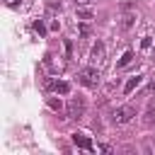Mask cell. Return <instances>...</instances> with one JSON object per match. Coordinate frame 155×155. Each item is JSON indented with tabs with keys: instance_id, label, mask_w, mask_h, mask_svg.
I'll use <instances>...</instances> for the list:
<instances>
[{
	"instance_id": "obj_1",
	"label": "cell",
	"mask_w": 155,
	"mask_h": 155,
	"mask_svg": "<svg viewBox=\"0 0 155 155\" xmlns=\"http://www.w3.org/2000/svg\"><path fill=\"white\" fill-rule=\"evenodd\" d=\"M78 78H80V82H82L85 87H92V90H94V87L99 85V70H97V65H94V68H82Z\"/></svg>"
},
{
	"instance_id": "obj_2",
	"label": "cell",
	"mask_w": 155,
	"mask_h": 155,
	"mask_svg": "<svg viewBox=\"0 0 155 155\" xmlns=\"http://www.w3.org/2000/svg\"><path fill=\"white\" fill-rule=\"evenodd\" d=\"M85 109H87V104H85L82 97H73V99L68 102V116L75 119V121H80V119L85 116Z\"/></svg>"
},
{
	"instance_id": "obj_3",
	"label": "cell",
	"mask_w": 155,
	"mask_h": 155,
	"mask_svg": "<svg viewBox=\"0 0 155 155\" xmlns=\"http://www.w3.org/2000/svg\"><path fill=\"white\" fill-rule=\"evenodd\" d=\"M133 116H136V109H133L131 104H126V107H119V109H114V114H111V121H114V124H128Z\"/></svg>"
},
{
	"instance_id": "obj_4",
	"label": "cell",
	"mask_w": 155,
	"mask_h": 155,
	"mask_svg": "<svg viewBox=\"0 0 155 155\" xmlns=\"http://www.w3.org/2000/svg\"><path fill=\"white\" fill-rule=\"evenodd\" d=\"M90 56H92V63H94V65H102L104 58H107V48H104V44L97 41V44L92 46V53H90Z\"/></svg>"
},
{
	"instance_id": "obj_5",
	"label": "cell",
	"mask_w": 155,
	"mask_h": 155,
	"mask_svg": "<svg viewBox=\"0 0 155 155\" xmlns=\"http://www.w3.org/2000/svg\"><path fill=\"white\" fill-rule=\"evenodd\" d=\"M46 87L51 92H58V94H68L70 92V82H65V80H48Z\"/></svg>"
},
{
	"instance_id": "obj_6",
	"label": "cell",
	"mask_w": 155,
	"mask_h": 155,
	"mask_svg": "<svg viewBox=\"0 0 155 155\" xmlns=\"http://www.w3.org/2000/svg\"><path fill=\"white\" fill-rule=\"evenodd\" d=\"M133 22H136V10H133L131 5H124V17H121V27H124V29H131V27H133Z\"/></svg>"
},
{
	"instance_id": "obj_7",
	"label": "cell",
	"mask_w": 155,
	"mask_h": 155,
	"mask_svg": "<svg viewBox=\"0 0 155 155\" xmlns=\"http://www.w3.org/2000/svg\"><path fill=\"white\" fill-rule=\"evenodd\" d=\"M73 143H75L78 148H82V150H94V143H92L85 133H80V131H78V133H73Z\"/></svg>"
},
{
	"instance_id": "obj_8",
	"label": "cell",
	"mask_w": 155,
	"mask_h": 155,
	"mask_svg": "<svg viewBox=\"0 0 155 155\" xmlns=\"http://www.w3.org/2000/svg\"><path fill=\"white\" fill-rule=\"evenodd\" d=\"M140 80H143V75H133V78H128V82L124 85V94H131V92L140 85Z\"/></svg>"
},
{
	"instance_id": "obj_9",
	"label": "cell",
	"mask_w": 155,
	"mask_h": 155,
	"mask_svg": "<svg viewBox=\"0 0 155 155\" xmlns=\"http://www.w3.org/2000/svg\"><path fill=\"white\" fill-rule=\"evenodd\" d=\"M133 58H136V53H133V51H126V53H124V56L119 58V63H116V68H126V65H128V63H131Z\"/></svg>"
},
{
	"instance_id": "obj_10",
	"label": "cell",
	"mask_w": 155,
	"mask_h": 155,
	"mask_svg": "<svg viewBox=\"0 0 155 155\" xmlns=\"http://www.w3.org/2000/svg\"><path fill=\"white\" fill-rule=\"evenodd\" d=\"M92 17H94V12H92L90 7H85V5L78 7V19H92Z\"/></svg>"
},
{
	"instance_id": "obj_11",
	"label": "cell",
	"mask_w": 155,
	"mask_h": 155,
	"mask_svg": "<svg viewBox=\"0 0 155 155\" xmlns=\"http://www.w3.org/2000/svg\"><path fill=\"white\" fill-rule=\"evenodd\" d=\"M46 102H48V107H51L53 111H63V102H61V99H56V97H48Z\"/></svg>"
},
{
	"instance_id": "obj_12",
	"label": "cell",
	"mask_w": 155,
	"mask_h": 155,
	"mask_svg": "<svg viewBox=\"0 0 155 155\" xmlns=\"http://www.w3.org/2000/svg\"><path fill=\"white\" fill-rule=\"evenodd\" d=\"M34 31H36V34H41V36L46 34V27H44V22H41V19H36V22H34Z\"/></svg>"
},
{
	"instance_id": "obj_13",
	"label": "cell",
	"mask_w": 155,
	"mask_h": 155,
	"mask_svg": "<svg viewBox=\"0 0 155 155\" xmlns=\"http://www.w3.org/2000/svg\"><path fill=\"white\" fill-rule=\"evenodd\" d=\"M61 12V2H48V15H56Z\"/></svg>"
},
{
	"instance_id": "obj_14",
	"label": "cell",
	"mask_w": 155,
	"mask_h": 155,
	"mask_svg": "<svg viewBox=\"0 0 155 155\" xmlns=\"http://www.w3.org/2000/svg\"><path fill=\"white\" fill-rule=\"evenodd\" d=\"M140 46H143V48H150V46H153V36H143Z\"/></svg>"
},
{
	"instance_id": "obj_15",
	"label": "cell",
	"mask_w": 155,
	"mask_h": 155,
	"mask_svg": "<svg viewBox=\"0 0 155 155\" xmlns=\"http://www.w3.org/2000/svg\"><path fill=\"white\" fill-rule=\"evenodd\" d=\"M90 31H92V29H90L87 24H82V27H80V36H90Z\"/></svg>"
},
{
	"instance_id": "obj_16",
	"label": "cell",
	"mask_w": 155,
	"mask_h": 155,
	"mask_svg": "<svg viewBox=\"0 0 155 155\" xmlns=\"http://www.w3.org/2000/svg\"><path fill=\"white\" fill-rule=\"evenodd\" d=\"M65 56H68V58L73 56V44H70V41H65Z\"/></svg>"
},
{
	"instance_id": "obj_17",
	"label": "cell",
	"mask_w": 155,
	"mask_h": 155,
	"mask_svg": "<svg viewBox=\"0 0 155 155\" xmlns=\"http://www.w3.org/2000/svg\"><path fill=\"white\" fill-rule=\"evenodd\" d=\"M87 2H90V0H75V5H78V7H82V5H87Z\"/></svg>"
},
{
	"instance_id": "obj_18",
	"label": "cell",
	"mask_w": 155,
	"mask_h": 155,
	"mask_svg": "<svg viewBox=\"0 0 155 155\" xmlns=\"http://www.w3.org/2000/svg\"><path fill=\"white\" fill-rule=\"evenodd\" d=\"M5 2H7V5H12V2H15V0H5Z\"/></svg>"
}]
</instances>
